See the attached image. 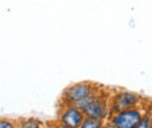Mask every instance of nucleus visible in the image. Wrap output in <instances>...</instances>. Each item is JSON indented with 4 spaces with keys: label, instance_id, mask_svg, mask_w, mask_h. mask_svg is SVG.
Here are the masks:
<instances>
[{
    "label": "nucleus",
    "instance_id": "f257e3e1",
    "mask_svg": "<svg viewBox=\"0 0 152 128\" xmlns=\"http://www.w3.org/2000/svg\"><path fill=\"white\" fill-rule=\"evenodd\" d=\"M77 107H80L86 116L99 119L103 121H108L111 110L109 104V94L103 93L101 88L93 93L88 99H86L82 104H80Z\"/></svg>",
    "mask_w": 152,
    "mask_h": 128
},
{
    "label": "nucleus",
    "instance_id": "f03ea898",
    "mask_svg": "<svg viewBox=\"0 0 152 128\" xmlns=\"http://www.w3.org/2000/svg\"><path fill=\"white\" fill-rule=\"evenodd\" d=\"M148 113V108L145 105L140 104L139 106H136L132 108L119 111L111 113L108 121L110 125L108 127L115 128H136L137 124L142 119V116Z\"/></svg>",
    "mask_w": 152,
    "mask_h": 128
},
{
    "label": "nucleus",
    "instance_id": "7ed1b4c3",
    "mask_svg": "<svg viewBox=\"0 0 152 128\" xmlns=\"http://www.w3.org/2000/svg\"><path fill=\"white\" fill-rule=\"evenodd\" d=\"M101 86H97L90 82H81L68 86L62 93L63 104L78 106L86 99H88L93 93H95Z\"/></svg>",
    "mask_w": 152,
    "mask_h": 128
},
{
    "label": "nucleus",
    "instance_id": "20e7f679",
    "mask_svg": "<svg viewBox=\"0 0 152 128\" xmlns=\"http://www.w3.org/2000/svg\"><path fill=\"white\" fill-rule=\"evenodd\" d=\"M143 101L144 99L142 98V95L130 91H118L113 95H109L111 113L139 106L140 104H143Z\"/></svg>",
    "mask_w": 152,
    "mask_h": 128
},
{
    "label": "nucleus",
    "instance_id": "39448f33",
    "mask_svg": "<svg viewBox=\"0 0 152 128\" xmlns=\"http://www.w3.org/2000/svg\"><path fill=\"white\" fill-rule=\"evenodd\" d=\"M84 116H86L84 113L76 105L63 104L61 111L58 112L57 121L62 127L80 128Z\"/></svg>",
    "mask_w": 152,
    "mask_h": 128
},
{
    "label": "nucleus",
    "instance_id": "423d86ee",
    "mask_svg": "<svg viewBox=\"0 0 152 128\" xmlns=\"http://www.w3.org/2000/svg\"><path fill=\"white\" fill-rule=\"evenodd\" d=\"M104 122L103 120H99V119H95V118H90V116H84L82 124H81V128H99L104 126Z\"/></svg>",
    "mask_w": 152,
    "mask_h": 128
},
{
    "label": "nucleus",
    "instance_id": "0eeeda50",
    "mask_svg": "<svg viewBox=\"0 0 152 128\" xmlns=\"http://www.w3.org/2000/svg\"><path fill=\"white\" fill-rule=\"evenodd\" d=\"M18 126L23 128H40L43 126V124L35 118H27V119L20 120Z\"/></svg>",
    "mask_w": 152,
    "mask_h": 128
},
{
    "label": "nucleus",
    "instance_id": "6e6552de",
    "mask_svg": "<svg viewBox=\"0 0 152 128\" xmlns=\"http://www.w3.org/2000/svg\"><path fill=\"white\" fill-rule=\"evenodd\" d=\"M152 124V120H151V115L150 113H145L142 119L139 120V122L137 124L136 128H151Z\"/></svg>",
    "mask_w": 152,
    "mask_h": 128
},
{
    "label": "nucleus",
    "instance_id": "1a4fd4ad",
    "mask_svg": "<svg viewBox=\"0 0 152 128\" xmlns=\"http://www.w3.org/2000/svg\"><path fill=\"white\" fill-rule=\"evenodd\" d=\"M15 127L14 121L8 119H0V128H13Z\"/></svg>",
    "mask_w": 152,
    "mask_h": 128
}]
</instances>
